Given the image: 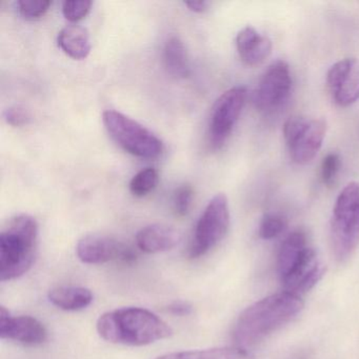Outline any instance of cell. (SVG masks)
I'll list each match as a JSON object with an SVG mask.
<instances>
[{
    "label": "cell",
    "instance_id": "6da1fadb",
    "mask_svg": "<svg viewBox=\"0 0 359 359\" xmlns=\"http://www.w3.org/2000/svg\"><path fill=\"white\" fill-rule=\"evenodd\" d=\"M299 296L289 292L273 294L248 306L235 323L233 338L237 346H255L283 325L293 321L304 310Z\"/></svg>",
    "mask_w": 359,
    "mask_h": 359
},
{
    "label": "cell",
    "instance_id": "7a4b0ae2",
    "mask_svg": "<svg viewBox=\"0 0 359 359\" xmlns=\"http://www.w3.org/2000/svg\"><path fill=\"white\" fill-rule=\"evenodd\" d=\"M96 329L102 339L123 346H144L173 335V330L152 311L138 306L100 315Z\"/></svg>",
    "mask_w": 359,
    "mask_h": 359
},
{
    "label": "cell",
    "instance_id": "3957f363",
    "mask_svg": "<svg viewBox=\"0 0 359 359\" xmlns=\"http://www.w3.org/2000/svg\"><path fill=\"white\" fill-rule=\"evenodd\" d=\"M39 248V224L20 214L10 220L0 234V280L20 278L34 264Z\"/></svg>",
    "mask_w": 359,
    "mask_h": 359
},
{
    "label": "cell",
    "instance_id": "277c9868",
    "mask_svg": "<svg viewBox=\"0 0 359 359\" xmlns=\"http://www.w3.org/2000/svg\"><path fill=\"white\" fill-rule=\"evenodd\" d=\"M330 231L334 255L336 259L344 262L359 245L358 182H348L338 194Z\"/></svg>",
    "mask_w": 359,
    "mask_h": 359
},
{
    "label": "cell",
    "instance_id": "5b68a950",
    "mask_svg": "<svg viewBox=\"0 0 359 359\" xmlns=\"http://www.w3.org/2000/svg\"><path fill=\"white\" fill-rule=\"evenodd\" d=\"M102 121L111 137L126 152L148 159L157 158L163 154V142L150 130L123 113L106 111L102 114Z\"/></svg>",
    "mask_w": 359,
    "mask_h": 359
},
{
    "label": "cell",
    "instance_id": "8992f818",
    "mask_svg": "<svg viewBox=\"0 0 359 359\" xmlns=\"http://www.w3.org/2000/svg\"><path fill=\"white\" fill-rule=\"evenodd\" d=\"M230 226V210L226 195H215L205 207L197 222L192 243L189 249L190 258H199L211 251L226 237Z\"/></svg>",
    "mask_w": 359,
    "mask_h": 359
},
{
    "label": "cell",
    "instance_id": "52a82bcc",
    "mask_svg": "<svg viewBox=\"0 0 359 359\" xmlns=\"http://www.w3.org/2000/svg\"><path fill=\"white\" fill-rule=\"evenodd\" d=\"M327 128L323 118L290 117L283 126V136L292 161L298 165L312 161L323 147Z\"/></svg>",
    "mask_w": 359,
    "mask_h": 359
},
{
    "label": "cell",
    "instance_id": "ba28073f",
    "mask_svg": "<svg viewBox=\"0 0 359 359\" xmlns=\"http://www.w3.org/2000/svg\"><path fill=\"white\" fill-rule=\"evenodd\" d=\"M247 89L243 86L231 88L222 93L212 108L210 119V144L219 150L226 144L238 121L247 100Z\"/></svg>",
    "mask_w": 359,
    "mask_h": 359
},
{
    "label": "cell",
    "instance_id": "9c48e42d",
    "mask_svg": "<svg viewBox=\"0 0 359 359\" xmlns=\"http://www.w3.org/2000/svg\"><path fill=\"white\" fill-rule=\"evenodd\" d=\"M291 71L285 60L273 62L262 74L254 94L256 108L262 112H273L287 102L291 94Z\"/></svg>",
    "mask_w": 359,
    "mask_h": 359
},
{
    "label": "cell",
    "instance_id": "30bf717a",
    "mask_svg": "<svg viewBox=\"0 0 359 359\" xmlns=\"http://www.w3.org/2000/svg\"><path fill=\"white\" fill-rule=\"evenodd\" d=\"M79 259L83 264H102L110 262H134L135 253L131 248L113 237L90 234L83 237L76 245Z\"/></svg>",
    "mask_w": 359,
    "mask_h": 359
},
{
    "label": "cell",
    "instance_id": "8fae6325",
    "mask_svg": "<svg viewBox=\"0 0 359 359\" xmlns=\"http://www.w3.org/2000/svg\"><path fill=\"white\" fill-rule=\"evenodd\" d=\"M327 83L334 102L342 108L359 100V60L344 58L335 62L327 73Z\"/></svg>",
    "mask_w": 359,
    "mask_h": 359
},
{
    "label": "cell",
    "instance_id": "7c38bea8",
    "mask_svg": "<svg viewBox=\"0 0 359 359\" xmlns=\"http://www.w3.org/2000/svg\"><path fill=\"white\" fill-rule=\"evenodd\" d=\"M0 338L13 340L25 346H39L47 341V327L39 319L28 315L12 316L5 306H0Z\"/></svg>",
    "mask_w": 359,
    "mask_h": 359
},
{
    "label": "cell",
    "instance_id": "4fadbf2b",
    "mask_svg": "<svg viewBox=\"0 0 359 359\" xmlns=\"http://www.w3.org/2000/svg\"><path fill=\"white\" fill-rule=\"evenodd\" d=\"M325 264L313 248H309L293 270L281 280L285 292L302 296L323 278Z\"/></svg>",
    "mask_w": 359,
    "mask_h": 359
},
{
    "label": "cell",
    "instance_id": "5bb4252c",
    "mask_svg": "<svg viewBox=\"0 0 359 359\" xmlns=\"http://www.w3.org/2000/svg\"><path fill=\"white\" fill-rule=\"evenodd\" d=\"M236 49L239 57L247 66L255 67L262 64L271 55L272 41L253 27L248 26L237 34Z\"/></svg>",
    "mask_w": 359,
    "mask_h": 359
},
{
    "label": "cell",
    "instance_id": "9a60e30c",
    "mask_svg": "<svg viewBox=\"0 0 359 359\" xmlns=\"http://www.w3.org/2000/svg\"><path fill=\"white\" fill-rule=\"evenodd\" d=\"M182 241L180 231L167 224H154L144 226L136 235V245L149 254L163 253L174 249Z\"/></svg>",
    "mask_w": 359,
    "mask_h": 359
},
{
    "label": "cell",
    "instance_id": "2e32d148",
    "mask_svg": "<svg viewBox=\"0 0 359 359\" xmlns=\"http://www.w3.org/2000/svg\"><path fill=\"white\" fill-rule=\"evenodd\" d=\"M309 248L306 233L302 231H294L283 241L277 258L280 280L293 270Z\"/></svg>",
    "mask_w": 359,
    "mask_h": 359
},
{
    "label": "cell",
    "instance_id": "e0dca14e",
    "mask_svg": "<svg viewBox=\"0 0 359 359\" xmlns=\"http://www.w3.org/2000/svg\"><path fill=\"white\" fill-rule=\"evenodd\" d=\"M91 290L83 287H60L51 290L48 299L60 310L75 312L88 308L93 302Z\"/></svg>",
    "mask_w": 359,
    "mask_h": 359
},
{
    "label": "cell",
    "instance_id": "ac0fdd59",
    "mask_svg": "<svg viewBox=\"0 0 359 359\" xmlns=\"http://www.w3.org/2000/svg\"><path fill=\"white\" fill-rule=\"evenodd\" d=\"M58 46L73 60H81L91 52L89 33L83 27L70 25L58 34Z\"/></svg>",
    "mask_w": 359,
    "mask_h": 359
},
{
    "label": "cell",
    "instance_id": "d6986e66",
    "mask_svg": "<svg viewBox=\"0 0 359 359\" xmlns=\"http://www.w3.org/2000/svg\"><path fill=\"white\" fill-rule=\"evenodd\" d=\"M163 62L168 72L176 79H186L190 74L188 54L184 43L178 37H171L165 43Z\"/></svg>",
    "mask_w": 359,
    "mask_h": 359
},
{
    "label": "cell",
    "instance_id": "ffe728a7",
    "mask_svg": "<svg viewBox=\"0 0 359 359\" xmlns=\"http://www.w3.org/2000/svg\"><path fill=\"white\" fill-rule=\"evenodd\" d=\"M156 359H254L241 346H222L207 350L182 351L161 355Z\"/></svg>",
    "mask_w": 359,
    "mask_h": 359
},
{
    "label": "cell",
    "instance_id": "44dd1931",
    "mask_svg": "<svg viewBox=\"0 0 359 359\" xmlns=\"http://www.w3.org/2000/svg\"><path fill=\"white\" fill-rule=\"evenodd\" d=\"M158 180V171L154 168H146L132 178L130 182V191L135 196H146L156 188Z\"/></svg>",
    "mask_w": 359,
    "mask_h": 359
},
{
    "label": "cell",
    "instance_id": "7402d4cb",
    "mask_svg": "<svg viewBox=\"0 0 359 359\" xmlns=\"http://www.w3.org/2000/svg\"><path fill=\"white\" fill-rule=\"evenodd\" d=\"M287 228V220L278 214H266L259 226V236L262 239L276 238Z\"/></svg>",
    "mask_w": 359,
    "mask_h": 359
},
{
    "label": "cell",
    "instance_id": "603a6c76",
    "mask_svg": "<svg viewBox=\"0 0 359 359\" xmlns=\"http://www.w3.org/2000/svg\"><path fill=\"white\" fill-rule=\"evenodd\" d=\"M340 165H341V159L337 153H329L323 158L321 163V180L327 188H332L335 184Z\"/></svg>",
    "mask_w": 359,
    "mask_h": 359
},
{
    "label": "cell",
    "instance_id": "cb8c5ba5",
    "mask_svg": "<svg viewBox=\"0 0 359 359\" xmlns=\"http://www.w3.org/2000/svg\"><path fill=\"white\" fill-rule=\"evenodd\" d=\"M91 7L90 0H67L62 5V13L70 22H79L89 14Z\"/></svg>",
    "mask_w": 359,
    "mask_h": 359
},
{
    "label": "cell",
    "instance_id": "d4e9b609",
    "mask_svg": "<svg viewBox=\"0 0 359 359\" xmlns=\"http://www.w3.org/2000/svg\"><path fill=\"white\" fill-rule=\"evenodd\" d=\"M193 188L190 184H186L180 186L175 191L173 198L174 211L176 215L184 217L190 212L193 201Z\"/></svg>",
    "mask_w": 359,
    "mask_h": 359
},
{
    "label": "cell",
    "instance_id": "484cf974",
    "mask_svg": "<svg viewBox=\"0 0 359 359\" xmlns=\"http://www.w3.org/2000/svg\"><path fill=\"white\" fill-rule=\"evenodd\" d=\"M51 5L50 0H20L18 1L20 13L27 18H39L45 15Z\"/></svg>",
    "mask_w": 359,
    "mask_h": 359
},
{
    "label": "cell",
    "instance_id": "4316f807",
    "mask_svg": "<svg viewBox=\"0 0 359 359\" xmlns=\"http://www.w3.org/2000/svg\"><path fill=\"white\" fill-rule=\"evenodd\" d=\"M6 121L13 127H20V126L27 125L30 121V115L22 107H12V108L6 110Z\"/></svg>",
    "mask_w": 359,
    "mask_h": 359
},
{
    "label": "cell",
    "instance_id": "83f0119b",
    "mask_svg": "<svg viewBox=\"0 0 359 359\" xmlns=\"http://www.w3.org/2000/svg\"><path fill=\"white\" fill-rule=\"evenodd\" d=\"M168 312L174 316H188L193 312V306L187 302H174L168 306Z\"/></svg>",
    "mask_w": 359,
    "mask_h": 359
},
{
    "label": "cell",
    "instance_id": "f1b7e54d",
    "mask_svg": "<svg viewBox=\"0 0 359 359\" xmlns=\"http://www.w3.org/2000/svg\"><path fill=\"white\" fill-rule=\"evenodd\" d=\"M184 5L191 10V11L196 12V13H203L207 11L209 8V3L205 0H192V1H186Z\"/></svg>",
    "mask_w": 359,
    "mask_h": 359
}]
</instances>
